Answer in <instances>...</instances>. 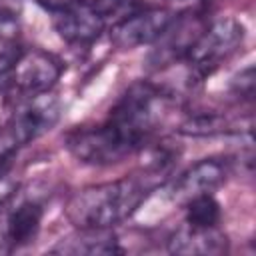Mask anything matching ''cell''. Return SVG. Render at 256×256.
<instances>
[{
  "label": "cell",
  "mask_w": 256,
  "mask_h": 256,
  "mask_svg": "<svg viewBox=\"0 0 256 256\" xmlns=\"http://www.w3.org/2000/svg\"><path fill=\"white\" fill-rule=\"evenodd\" d=\"M42 214L44 210L38 202L28 200V202L18 204L6 220V242L12 248L28 246L30 242H34V238L40 232Z\"/></svg>",
  "instance_id": "13"
},
{
  "label": "cell",
  "mask_w": 256,
  "mask_h": 256,
  "mask_svg": "<svg viewBox=\"0 0 256 256\" xmlns=\"http://www.w3.org/2000/svg\"><path fill=\"white\" fill-rule=\"evenodd\" d=\"M166 100L168 94L160 86L144 80L134 82L110 108L104 122L132 152H138L156 132L166 110Z\"/></svg>",
  "instance_id": "2"
},
{
  "label": "cell",
  "mask_w": 256,
  "mask_h": 256,
  "mask_svg": "<svg viewBox=\"0 0 256 256\" xmlns=\"http://www.w3.org/2000/svg\"><path fill=\"white\" fill-rule=\"evenodd\" d=\"M56 254H86V256H100V254H122V246L112 232V228H78L76 234L62 238L58 246L52 248Z\"/></svg>",
  "instance_id": "12"
},
{
  "label": "cell",
  "mask_w": 256,
  "mask_h": 256,
  "mask_svg": "<svg viewBox=\"0 0 256 256\" xmlns=\"http://www.w3.org/2000/svg\"><path fill=\"white\" fill-rule=\"evenodd\" d=\"M172 254H224L228 252V238L218 226H192L182 224L168 240Z\"/></svg>",
  "instance_id": "11"
},
{
  "label": "cell",
  "mask_w": 256,
  "mask_h": 256,
  "mask_svg": "<svg viewBox=\"0 0 256 256\" xmlns=\"http://www.w3.org/2000/svg\"><path fill=\"white\" fill-rule=\"evenodd\" d=\"M16 54H4L0 52V94L12 90V68H14Z\"/></svg>",
  "instance_id": "19"
},
{
  "label": "cell",
  "mask_w": 256,
  "mask_h": 256,
  "mask_svg": "<svg viewBox=\"0 0 256 256\" xmlns=\"http://www.w3.org/2000/svg\"><path fill=\"white\" fill-rule=\"evenodd\" d=\"M20 0H0V36H14L18 30Z\"/></svg>",
  "instance_id": "17"
},
{
  "label": "cell",
  "mask_w": 256,
  "mask_h": 256,
  "mask_svg": "<svg viewBox=\"0 0 256 256\" xmlns=\"http://www.w3.org/2000/svg\"><path fill=\"white\" fill-rule=\"evenodd\" d=\"M34 2L40 4L42 8L50 10V12H58V10L66 8L68 4H72V2H76V0H34Z\"/></svg>",
  "instance_id": "21"
},
{
  "label": "cell",
  "mask_w": 256,
  "mask_h": 256,
  "mask_svg": "<svg viewBox=\"0 0 256 256\" xmlns=\"http://www.w3.org/2000/svg\"><path fill=\"white\" fill-rule=\"evenodd\" d=\"M234 86H236V94H240L244 98H252V94H254V70H252V66L246 68L244 72H240V76L234 80Z\"/></svg>",
  "instance_id": "20"
},
{
  "label": "cell",
  "mask_w": 256,
  "mask_h": 256,
  "mask_svg": "<svg viewBox=\"0 0 256 256\" xmlns=\"http://www.w3.org/2000/svg\"><path fill=\"white\" fill-rule=\"evenodd\" d=\"M204 28L206 22L198 14L176 16L172 24L166 28V32L156 40L158 46L150 54V62L154 64V68L174 64L176 60H184L190 46L196 42V38Z\"/></svg>",
  "instance_id": "10"
},
{
  "label": "cell",
  "mask_w": 256,
  "mask_h": 256,
  "mask_svg": "<svg viewBox=\"0 0 256 256\" xmlns=\"http://www.w3.org/2000/svg\"><path fill=\"white\" fill-rule=\"evenodd\" d=\"M60 118V102L52 92L26 96L6 124L20 146L50 132Z\"/></svg>",
  "instance_id": "7"
},
{
  "label": "cell",
  "mask_w": 256,
  "mask_h": 256,
  "mask_svg": "<svg viewBox=\"0 0 256 256\" xmlns=\"http://www.w3.org/2000/svg\"><path fill=\"white\" fill-rule=\"evenodd\" d=\"M230 174L228 160L222 158H202L194 166H190L186 172H182L172 188L170 196L178 204H186L190 198L200 196V194H214Z\"/></svg>",
  "instance_id": "9"
},
{
  "label": "cell",
  "mask_w": 256,
  "mask_h": 256,
  "mask_svg": "<svg viewBox=\"0 0 256 256\" xmlns=\"http://www.w3.org/2000/svg\"><path fill=\"white\" fill-rule=\"evenodd\" d=\"M238 130L236 124L226 118L220 112H196L190 114L182 124L180 132L186 136H214V134H226Z\"/></svg>",
  "instance_id": "14"
},
{
  "label": "cell",
  "mask_w": 256,
  "mask_h": 256,
  "mask_svg": "<svg viewBox=\"0 0 256 256\" xmlns=\"http://www.w3.org/2000/svg\"><path fill=\"white\" fill-rule=\"evenodd\" d=\"M158 178L124 176L78 190L66 204V218L76 228H112L128 220L148 198Z\"/></svg>",
  "instance_id": "1"
},
{
  "label": "cell",
  "mask_w": 256,
  "mask_h": 256,
  "mask_svg": "<svg viewBox=\"0 0 256 256\" xmlns=\"http://www.w3.org/2000/svg\"><path fill=\"white\" fill-rule=\"evenodd\" d=\"M62 72H64V64L58 56L40 48L20 50L14 58L12 90L22 94L24 98L50 92L52 86L60 80Z\"/></svg>",
  "instance_id": "5"
},
{
  "label": "cell",
  "mask_w": 256,
  "mask_h": 256,
  "mask_svg": "<svg viewBox=\"0 0 256 256\" xmlns=\"http://www.w3.org/2000/svg\"><path fill=\"white\" fill-rule=\"evenodd\" d=\"M68 152L84 162V164H96V166H110L118 164L124 158L132 156L130 148L110 130L104 122L94 126H80L66 134L64 140Z\"/></svg>",
  "instance_id": "4"
},
{
  "label": "cell",
  "mask_w": 256,
  "mask_h": 256,
  "mask_svg": "<svg viewBox=\"0 0 256 256\" xmlns=\"http://www.w3.org/2000/svg\"><path fill=\"white\" fill-rule=\"evenodd\" d=\"M244 36V26L236 18H220L206 24L184 56L190 80L202 82L212 72H216L218 66L242 46Z\"/></svg>",
  "instance_id": "3"
},
{
  "label": "cell",
  "mask_w": 256,
  "mask_h": 256,
  "mask_svg": "<svg viewBox=\"0 0 256 256\" xmlns=\"http://www.w3.org/2000/svg\"><path fill=\"white\" fill-rule=\"evenodd\" d=\"M52 14V26L58 36L74 46H88L96 42L106 28V22L92 8L90 0H76Z\"/></svg>",
  "instance_id": "8"
},
{
  "label": "cell",
  "mask_w": 256,
  "mask_h": 256,
  "mask_svg": "<svg viewBox=\"0 0 256 256\" xmlns=\"http://www.w3.org/2000/svg\"><path fill=\"white\" fill-rule=\"evenodd\" d=\"M174 18L176 14L168 8L144 6L142 10L110 26V42L118 50H134L146 44H154Z\"/></svg>",
  "instance_id": "6"
},
{
  "label": "cell",
  "mask_w": 256,
  "mask_h": 256,
  "mask_svg": "<svg viewBox=\"0 0 256 256\" xmlns=\"http://www.w3.org/2000/svg\"><path fill=\"white\" fill-rule=\"evenodd\" d=\"M18 190V178L12 172V166L0 168V206H4Z\"/></svg>",
  "instance_id": "18"
},
{
  "label": "cell",
  "mask_w": 256,
  "mask_h": 256,
  "mask_svg": "<svg viewBox=\"0 0 256 256\" xmlns=\"http://www.w3.org/2000/svg\"><path fill=\"white\" fill-rule=\"evenodd\" d=\"M186 224L192 226H218L222 210L214 194H200L190 198L186 204Z\"/></svg>",
  "instance_id": "15"
},
{
  "label": "cell",
  "mask_w": 256,
  "mask_h": 256,
  "mask_svg": "<svg viewBox=\"0 0 256 256\" xmlns=\"http://www.w3.org/2000/svg\"><path fill=\"white\" fill-rule=\"evenodd\" d=\"M90 4L106 24H116L146 6L142 0H90Z\"/></svg>",
  "instance_id": "16"
}]
</instances>
